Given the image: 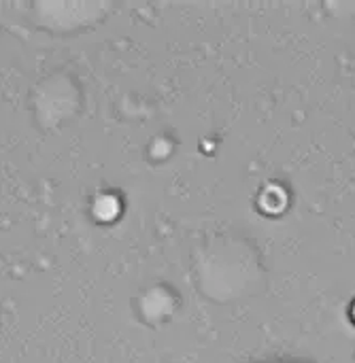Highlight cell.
<instances>
[{
	"mask_svg": "<svg viewBox=\"0 0 355 363\" xmlns=\"http://www.w3.org/2000/svg\"><path fill=\"white\" fill-rule=\"evenodd\" d=\"M264 363H307V362H296V359H275V362H264Z\"/></svg>",
	"mask_w": 355,
	"mask_h": 363,
	"instance_id": "obj_1",
	"label": "cell"
}]
</instances>
